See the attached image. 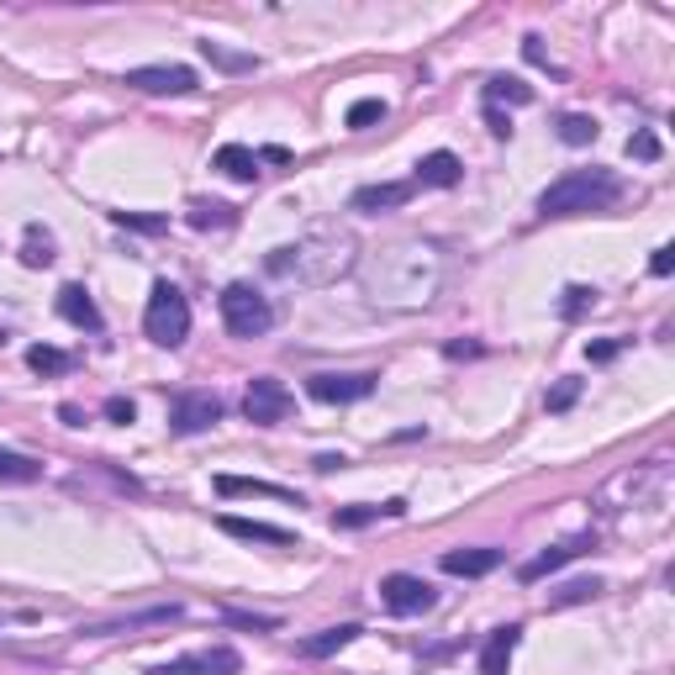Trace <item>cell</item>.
<instances>
[{
	"label": "cell",
	"instance_id": "cell-25",
	"mask_svg": "<svg viewBox=\"0 0 675 675\" xmlns=\"http://www.w3.org/2000/svg\"><path fill=\"white\" fill-rule=\"evenodd\" d=\"M27 370H37V375H69L74 370V359L63 349H54V344H32L27 349Z\"/></svg>",
	"mask_w": 675,
	"mask_h": 675
},
{
	"label": "cell",
	"instance_id": "cell-10",
	"mask_svg": "<svg viewBox=\"0 0 675 675\" xmlns=\"http://www.w3.org/2000/svg\"><path fill=\"white\" fill-rule=\"evenodd\" d=\"M411 196H417L411 179H381V185H359L349 206L353 211H364V217H375V211H401Z\"/></svg>",
	"mask_w": 675,
	"mask_h": 675
},
{
	"label": "cell",
	"instance_id": "cell-44",
	"mask_svg": "<svg viewBox=\"0 0 675 675\" xmlns=\"http://www.w3.org/2000/svg\"><path fill=\"white\" fill-rule=\"evenodd\" d=\"M59 417H63V422H69V428H85V411L74 407V401H63V407H59Z\"/></svg>",
	"mask_w": 675,
	"mask_h": 675
},
{
	"label": "cell",
	"instance_id": "cell-32",
	"mask_svg": "<svg viewBox=\"0 0 675 675\" xmlns=\"http://www.w3.org/2000/svg\"><path fill=\"white\" fill-rule=\"evenodd\" d=\"M602 591V581H570V586L549 591V607H575V602H591Z\"/></svg>",
	"mask_w": 675,
	"mask_h": 675
},
{
	"label": "cell",
	"instance_id": "cell-22",
	"mask_svg": "<svg viewBox=\"0 0 675 675\" xmlns=\"http://www.w3.org/2000/svg\"><path fill=\"white\" fill-rule=\"evenodd\" d=\"M217 170H222V175H233V179H254V175H259V153H254V148H243V143H222V148H217Z\"/></svg>",
	"mask_w": 675,
	"mask_h": 675
},
{
	"label": "cell",
	"instance_id": "cell-7",
	"mask_svg": "<svg viewBox=\"0 0 675 675\" xmlns=\"http://www.w3.org/2000/svg\"><path fill=\"white\" fill-rule=\"evenodd\" d=\"M381 602H385V613H396V617H422L433 602H439V591L428 586L422 575H385L381 581Z\"/></svg>",
	"mask_w": 675,
	"mask_h": 675
},
{
	"label": "cell",
	"instance_id": "cell-40",
	"mask_svg": "<svg viewBox=\"0 0 675 675\" xmlns=\"http://www.w3.org/2000/svg\"><path fill=\"white\" fill-rule=\"evenodd\" d=\"M617 349H622V338H607V344H591V364H613L617 359Z\"/></svg>",
	"mask_w": 675,
	"mask_h": 675
},
{
	"label": "cell",
	"instance_id": "cell-2",
	"mask_svg": "<svg viewBox=\"0 0 675 675\" xmlns=\"http://www.w3.org/2000/svg\"><path fill=\"white\" fill-rule=\"evenodd\" d=\"M353 265H359V243L344 228H312L306 237H295L286 248H269L265 254L269 275L275 280H295V286H333Z\"/></svg>",
	"mask_w": 675,
	"mask_h": 675
},
{
	"label": "cell",
	"instance_id": "cell-14",
	"mask_svg": "<svg viewBox=\"0 0 675 675\" xmlns=\"http://www.w3.org/2000/svg\"><path fill=\"white\" fill-rule=\"evenodd\" d=\"M211 486H217V497H269V501H291V507H301V497H295V491H286V486H275V480H248V475H217Z\"/></svg>",
	"mask_w": 675,
	"mask_h": 675
},
{
	"label": "cell",
	"instance_id": "cell-15",
	"mask_svg": "<svg viewBox=\"0 0 675 675\" xmlns=\"http://www.w3.org/2000/svg\"><path fill=\"white\" fill-rule=\"evenodd\" d=\"M459 175H465L459 153L439 148V153H428V159L417 164V179H411V185H433V190H449V185H459Z\"/></svg>",
	"mask_w": 675,
	"mask_h": 675
},
{
	"label": "cell",
	"instance_id": "cell-21",
	"mask_svg": "<svg viewBox=\"0 0 675 675\" xmlns=\"http://www.w3.org/2000/svg\"><path fill=\"white\" fill-rule=\"evenodd\" d=\"M59 259L54 254V233L48 228H37V222H27V233H22V265L27 269H48Z\"/></svg>",
	"mask_w": 675,
	"mask_h": 675
},
{
	"label": "cell",
	"instance_id": "cell-5",
	"mask_svg": "<svg viewBox=\"0 0 675 675\" xmlns=\"http://www.w3.org/2000/svg\"><path fill=\"white\" fill-rule=\"evenodd\" d=\"M222 323L233 338H265L269 327H275V306H269L265 295L254 291V286H228L222 291Z\"/></svg>",
	"mask_w": 675,
	"mask_h": 675
},
{
	"label": "cell",
	"instance_id": "cell-28",
	"mask_svg": "<svg viewBox=\"0 0 675 675\" xmlns=\"http://www.w3.org/2000/svg\"><path fill=\"white\" fill-rule=\"evenodd\" d=\"M179 607L170 602V607H148V613H132L127 622H101V628H90V633H121V628H148V622H175Z\"/></svg>",
	"mask_w": 675,
	"mask_h": 675
},
{
	"label": "cell",
	"instance_id": "cell-4",
	"mask_svg": "<svg viewBox=\"0 0 675 675\" xmlns=\"http://www.w3.org/2000/svg\"><path fill=\"white\" fill-rule=\"evenodd\" d=\"M143 333L159 349H179V344L190 338V301H185L170 280H153L148 312H143Z\"/></svg>",
	"mask_w": 675,
	"mask_h": 675
},
{
	"label": "cell",
	"instance_id": "cell-36",
	"mask_svg": "<svg viewBox=\"0 0 675 675\" xmlns=\"http://www.w3.org/2000/svg\"><path fill=\"white\" fill-rule=\"evenodd\" d=\"M575 401H581V381H559L555 391H549V401H544V407H549V411H570Z\"/></svg>",
	"mask_w": 675,
	"mask_h": 675
},
{
	"label": "cell",
	"instance_id": "cell-23",
	"mask_svg": "<svg viewBox=\"0 0 675 675\" xmlns=\"http://www.w3.org/2000/svg\"><path fill=\"white\" fill-rule=\"evenodd\" d=\"M0 480H11V486H32V480H43V465H37L32 454L0 449Z\"/></svg>",
	"mask_w": 675,
	"mask_h": 675
},
{
	"label": "cell",
	"instance_id": "cell-26",
	"mask_svg": "<svg viewBox=\"0 0 675 675\" xmlns=\"http://www.w3.org/2000/svg\"><path fill=\"white\" fill-rule=\"evenodd\" d=\"M486 95V106H528L533 101V85H523V80H491V85L480 90Z\"/></svg>",
	"mask_w": 675,
	"mask_h": 675
},
{
	"label": "cell",
	"instance_id": "cell-1",
	"mask_svg": "<svg viewBox=\"0 0 675 675\" xmlns=\"http://www.w3.org/2000/svg\"><path fill=\"white\" fill-rule=\"evenodd\" d=\"M353 269H359L364 295L375 306H391V312H417L443 286V254H439V243H428V237H401V243L370 254L364 265H353Z\"/></svg>",
	"mask_w": 675,
	"mask_h": 675
},
{
	"label": "cell",
	"instance_id": "cell-45",
	"mask_svg": "<svg viewBox=\"0 0 675 675\" xmlns=\"http://www.w3.org/2000/svg\"><path fill=\"white\" fill-rule=\"evenodd\" d=\"M449 359H475V353H480V344H449Z\"/></svg>",
	"mask_w": 675,
	"mask_h": 675
},
{
	"label": "cell",
	"instance_id": "cell-18",
	"mask_svg": "<svg viewBox=\"0 0 675 675\" xmlns=\"http://www.w3.org/2000/svg\"><path fill=\"white\" fill-rule=\"evenodd\" d=\"M359 633H364L359 622H338V628H323L317 639H306V644H301V654H306V660H327V654H338V649H349L353 639H359Z\"/></svg>",
	"mask_w": 675,
	"mask_h": 675
},
{
	"label": "cell",
	"instance_id": "cell-16",
	"mask_svg": "<svg viewBox=\"0 0 675 675\" xmlns=\"http://www.w3.org/2000/svg\"><path fill=\"white\" fill-rule=\"evenodd\" d=\"M497 565H501V549H449V555H443V575L475 581V575H491Z\"/></svg>",
	"mask_w": 675,
	"mask_h": 675
},
{
	"label": "cell",
	"instance_id": "cell-9",
	"mask_svg": "<svg viewBox=\"0 0 675 675\" xmlns=\"http://www.w3.org/2000/svg\"><path fill=\"white\" fill-rule=\"evenodd\" d=\"M217 417H222V401L211 391H185V396H175V407H170V428L175 433H206Z\"/></svg>",
	"mask_w": 675,
	"mask_h": 675
},
{
	"label": "cell",
	"instance_id": "cell-43",
	"mask_svg": "<svg viewBox=\"0 0 675 675\" xmlns=\"http://www.w3.org/2000/svg\"><path fill=\"white\" fill-rule=\"evenodd\" d=\"M312 465H317V470H323V475H333V470H344V465H349V459H344V454H317V459H312Z\"/></svg>",
	"mask_w": 675,
	"mask_h": 675
},
{
	"label": "cell",
	"instance_id": "cell-12",
	"mask_svg": "<svg viewBox=\"0 0 675 675\" xmlns=\"http://www.w3.org/2000/svg\"><path fill=\"white\" fill-rule=\"evenodd\" d=\"M217 528L228 538H243V544H275V549H295V533L291 528H275V523H254V517H217Z\"/></svg>",
	"mask_w": 675,
	"mask_h": 675
},
{
	"label": "cell",
	"instance_id": "cell-17",
	"mask_svg": "<svg viewBox=\"0 0 675 675\" xmlns=\"http://www.w3.org/2000/svg\"><path fill=\"white\" fill-rule=\"evenodd\" d=\"M586 544H591V538H575V544H559V549H544V555H538V559H528V565H523L517 575H523V581H528V586H533V581H544V575H555L559 565H570V559H575V555H586Z\"/></svg>",
	"mask_w": 675,
	"mask_h": 675
},
{
	"label": "cell",
	"instance_id": "cell-8",
	"mask_svg": "<svg viewBox=\"0 0 675 675\" xmlns=\"http://www.w3.org/2000/svg\"><path fill=\"white\" fill-rule=\"evenodd\" d=\"M127 85L143 95H190V90H201V80L185 63H143V69H127Z\"/></svg>",
	"mask_w": 675,
	"mask_h": 675
},
{
	"label": "cell",
	"instance_id": "cell-29",
	"mask_svg": "<svg viewBox=\"0 0 675 675\" xmlns=\"http://www.w3.org/2000/svg\"><path fill=\"white\" fill-rule=\"evenodd\" d=\"M196 665H201V675H237V671H243L237 649H228V644H217V649H206V654H196Z\"/></svg>",
	"mask_w": 675,
	"mask_h": 675
},
{
	"label": "cell",
	"instance_id": "cell-24",
	"mask_svg": "<svg viewBox=\"0 0 675 675\" xmlns=\"http://www.w3.org/2000/svg\"><path fill=\"white\" fill-rule=\"evenodd\" d=\"M185 222H190L196 233H206V228H233V222H237V206H228V201H196Z\"/></svg>",
	"mask_w": 675,
	"mask_h": 675
},
{
	"label": "cell",
	"instance_id": "cell-11",
	"mask_svg": "<svg viewBox=\"0 0 675 675\" xmlns=\"http://www.w3.org/2000/svg\"><path fill=\"white\" fill-rule=\"evenodd\" d=\"M306 391H312V401L344 407V401H364V396L375 391V375H312Z\"/></svg>",
	"mask_w": 675,
	"mask_h": 675
},
{
	"label": "cell",
	"instance_id": "cell-20",
	"mask_svg": "<svg viewBox=\"0 0 675 675\" xmlns=\"http://www.w3.org/2000/svg\"><path fill=\"white\" fill-rule=\"evenodd\" d=\"M401 512H407V501L396 497V501H385V507H338L333 523H338V528H370V523H381V517H401Z\"/></svg>",
	"mask_w": 675,
	"mask_h": 675
},
{
	"label": "cell",
	"instance_id": "cell-46",
	"mask_svg": "<svg viewBox=\"0 0 675 675\" xmlns=\"http://www.w3.org/2000/svg\"><path fill=\"white\" fill-rule=\"evenodd\" d=\"M0 344H5V333H0Z\"/></svg>",
	"mask_w": 675,
	"mask_h": 675
},
{
	"label": "cell",
	"instance_id": "cell-37",
	"mask_svg": "<svg viewBox=\"0 0 675 675\" xmlns=\"http://www.w3.org/2000/svg\"><path fill=\"white\" fill-rule=\"evenodd\" d=\"M222 617H228L233 628H254V633H275V628H280V622L265 613H222Z\"/></svg>",
	"mask_w": 675,
	"mask_h": 675
},
{
	"label": "cell",
	"instance_id": "cell-33",
	"mask_svg": "<svg viewBox=\"0 0 675 675\" xmlns=\"http://www.w3.org/2000/svg\"><path fill=\"white\" fill-rule=\"evenodd\" d=\"M591 306H596V291L591 286H565V301H559V312L575 323V317H586Z\"/></svg>",
	"mask_w": 675,
	"mask_h": 675
},
{
	"label": "cell",
	"instance_id": "cell-38",
	"mask_svg": "<svg viewBox=\"0 0 675 675\" xmlns=\"http://www.w3.org/2000/svg\"><path fill=\"white\" fill-rule=\"evenodd\" d=\"M106 417H112V422H132V417H138V407H132L127 396H106Z\"/></svg>",
	"mask_w": 675,
	"mask_h": 675
},
{
	"label": "cell",
	"instance_id": "cell-42",
	"mask_svg": "<svg viewBox=\"0 0 675 675\" xmlns=\"http://www.w3.org/2000/svg\"><path fill=\"white\" fill-rule=\"evenodd\" d=\"M486 127H491V132H497V138H507V132H512V121L501 117L497 106H486Z\"/></svg>",
	"mask_w": 675,
	"mask_h": 675
},
{
	"label": "cell",
	"instance_id": "cell-30",
	"mask_svg": "<svg viewBox=\"0 0 675 675\" xmlns=\"http://www.w3.org/2000/svg\"><path fill=\"white\" fill-rule=\"evenodd\" d=\"M596 132H602V127H596V121H591V117H581V112H570V117H559V138H565V143H570V148H586V143H596Z\"/></svg>",
	"mask_w": 675,
	"mask_h": 675
},
{
	"label": "cell",
	"instance_id": "cell-39",
	"mask_svg": "<svg viewBox=\"0 0 675 675\" xmlns=\"http://www.w3.org/2000/svg\"><path fill=\"white\" fill-rule=\"evenodd\" d=\"M671 269H675V248H654V259H649V275H654V280H665Z\"/></svg>",
	"mask_w": 675,
	"mask_h": 675
},
{
	"label": "cell",
	"instance_id": "cell-19",
	"mask_svg": "<svg viewBox=\"0 0 675 675\" xmlns=\"http://www.w3.org/2000/svg\"><path fill=\"white\" fill-rule=\"evenodd\" d=\"M517 639H523V628H497V633H491V644H486V654H480V675H507Z\"/></svg>",
	"mask_w": 675,
	"mask_h": 675
},
{
	"label": "cell",
	"instance_id": "cell-31",
	"mask_svg": "<svg viewBox=\"0 0 675 675\" xmlns=\"http://www.w3.org/2000/svg\"><path fill=\"white\" fill-rule=\"evenodd\" d=\"M385 112H391V106H385L381 95H364V101H353V106H349V127H353V132H364V127L385 121Z\"/></svg>",
	"mask_w": 675,
	"mask_h": 675
},
{
	"label": "cell",
	"instance_id": "cell-41",
	"mask_svg": "<svg viewBox=\"0 0 675 675\" xmlns=\"http://www.w3.org/2000/svg\"><path fill=\"white\" fill-rule=\"evenodd\" d=\"M148 675H201V665L196 660H175V665H153Z\"/></svg>",
	"mask_w": 675,
	"mask_h": 675
},
{
	"label": "cell",
	"instance_id": "cell-13",
	"mask_svg": "<svg viewBox=\"0 0 675 675\" xmlns=\"http://www.w3.org/2000/svg\"><path fill=\"white\" fill-rule=\"evenodd\" d=\"M59 317L63 323H74L80 333H101V327H106V317H101V306L90 301L85 286H63L59 291Z\"/></svg>",
	"mask_w": 675,
	"mask_h": 675
},
{
	"label": "cell",
	"instance_id": "cell-34",
	"mask_svg": "<svg viewBox=\"0 0 675 675\" xmlns=\"http://www.w3.org/2000/svg\"><path fill=\"white\" fill-rule=\"evenodd\" d=\"M112 222L117 228H138V233H164L170 228V217H138V211H112Z\"/></svg>",
	"mask_w": 675,
	"mask_h": 675
},
{
	"label": "cell",
	"instance_id": "cell-3",
	"mask_svg": "<svg viewBox=\"0 0 675 675\" xmlns=\"http://www.w3.org/2000/svg\"><path fill=\"white\" fill-rule=\"evenodd\" d=\"M617 201H622V179L613 170H570L538 196V211L544 217H581V211H607Z\"/></svg>",
	"mask_w": 675,
	"mask_h": 675
},
{
	"label": "cell",
	"instance_id": "cell-27",
	"mask_svg": "<svg viewBox=\"0 0 675 675\" xmlns=\"http://www.w3.org/2000/svg\"><path fill=\"white\" fill-rule=\"evenodd\" d=\"M201 54L217 63V69H228V74H254V69H259V59H254V54H228L222 43H201Z\"/></svg>",
	"mask_w": 675,
	"mask_h": 675
},
{
	"label": "cell",
	"instance_id": "cell-35",
	"mask_svg": "<svg viewBox=\"0 0 675 675\" xmlns=\"http://www.w3.org/2000/svg\"><path fill=\"white\" fill-rule=\"evenodd\" d=\"M628 159L654 164V159H660V138H654V132H633V138H628Z\"/></svg>",
	"mask_w": 675,
	"mask_h": 675
},
{
	"label": "cell",
	"instance_id": "cell-6",
	"mask_svg": "<svg viewBox=\"0 0 675 675\" xmlns=\"http://www.w3.org/2000/svg\"><path fill=\"white\" fill-rule=\"evenodd\" d=\"M291 407H295V396L275 381V375H254V381H248L243 417H248L254 428H275V422H286V417H291Z\"/></svg>",
	"mask_w": 675,
	"mask_h": 675
}]
</instances>
